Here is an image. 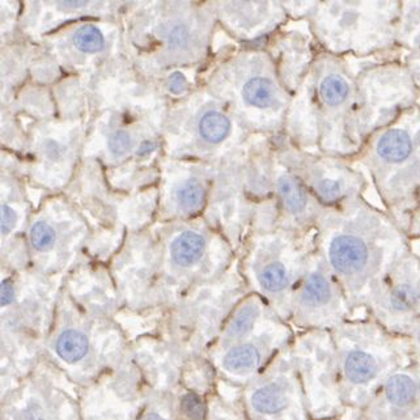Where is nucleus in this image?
<instances>
[{
  "label": "nucleus",
  "instance_id": "obj_9",
  "mask_svg": "<svg viewBox=\"0 0 420 420\" xmlns=\"http://www.w3.org/2000/svg\"><path fill=\"white\" fill-rule=\"evenodd\" d=\"M242 390L247 420H313L290 347Z\"/></svg>",
  "mask_w": 420,
  "mask_h": 420
},
{
  "label": "nucleus",
  "instance_id": "obj_15",
  "mask_svg": "<svg viewBox=\"0 0 420 420\" xmlns=\"http://www.w3.org/2000/svg\"><path fill=\"white\" fill-rule=\"evenodd\" d=\"M54 351L56 357L64 364L75 367L83 362L91 351L89 337L79 329H64L56 337Z\"/></svg>",
  "mask_w": 420,
  "mask_h": 420
},
{
  "label": "nucleus",
  "instance_id": "obj_1",
  "mask_svg": "<svg viewBox=\"0 0 420 420\" xmlns=\"http://www.w3.org/2000/svg\"><path fill=\"white\" fill-rule=\"evenodd\" d=\"M317 253L343 287L355 313L404 254L410 240L386 211L365 198L326 208L313 232Z\"/></svg>",
  "mask_w": 420,
  "mask_h": 420
},
{
  "label": "nucleus",
  "instance_id": "obj_6",
  "mask_svg": "<svg viewBox=\"0 0 420 420\" xmlns=\"http://www.w3.org/2000/svg\"><path fill=\"white\" fill-rule=\"evenodd\" d=\"M294 327L258 294L241 302L222 327L219 367L242 388L294 342Z\"/></svg>",
  "mask_w": 420,
  "mask_h": 420
},
{
  "label": "nucleus",
  "instance_id": "obj_34",
  "mask_svg": "<svg viewBox=\"0 0 420 420\" xmlns=\"http://www.w3.org/2000/svg\"><path fill=\"white\" fill-rule=\"evenodd\" d=\"M327 420H349V419H346V418H337V419H327Z\"/></svg>",
  "mask_w": 420,
  "mask_h": 420
},
{
  "label": "nucleus",
  "instance_id": "obj_8",
  "mask_svg": "<svg viewBox=\"0 0 420 420\" xmlns=\"http://www.w3.org/2000/svg\"><path fill=\"white\" fill-rule=\"evenodd\" d=\"M355 317L343 287L314 247L294 290L288 324L296 333L333 330Z\"/></svg>",
  "mask_w": 420,
  "mask_h": 420
},
{
  "label": "nucleus",
  "instance_id": "obj_28",
  "mask_svg": "<svg viewBox=\"0 0 420 420\" xmlns=\"http://www.w3.org/2000/svg\"><path fill=\"white\" fill-rule=\"evenodd\" d=\"M15 288L11 280L6 279L1 282V307H7L14 302Z\"/></svg>",
  "mask_w": 420,
  "mask_h": 420
},
{
  "label": "nucleus",
  "instance_id": "obj_14",
  "mask_svg": "<svg viewBox=\"0 0 420 420\" xmlns=\"http://www.w3.org/2000/svg\"><path fill=\"white\" fill-rule=\"evenodd\" d=\"M396 46L406 54L420 48V1H401Z\"/></svg>",
  "mask_w": 420,
  "mask_h": 420
},
{
  "label": "nucleus",
  "instance_id": "obj_24",
  "mask_svg": "<svg viewBox=\"0 0 420 420\" xmlns=\"http://www.w3.org/2000/svg\"><path fill=\"white\" fill-rule=\"evenodd\" d=\"M404 337H407L409 343H410V355H411V363L420 368V319L412 326L409 330V333Z\"/></svg>",
  "mask_w": 420,
  "mask_h": 420
},
{
  "label": "nucleus",
  "instance_id": "obj_30",
  "mask_svg": "<svg viewBox=\"0 0 420 420\" xmlns=\"http://www.w3.org/2000/svg\"><path fill=\"white\" fill-rule=\"evenodd\" d=\"M222 420H247L246 419L245 416H244V414L241 411H230L227 412L224 411V418Z\"/></svg>",
  "mask_w": 420,
  "mask_h": 420
},
{
  "label": "nucleus",
  "instance_id": "obj_33",
  "mask_svg": "<svg viewBox=\"0 0 420 420\" xmlns=\"http://www.w3.org/2000/svg\"><path fill=\"white\" fill-rule=\"evenodd\" d=\"M411 249L420 257V247H415V246H411Z\"/></svg>",
  "mask_w": 420,
  "mask_h": 420
},
{
  "label": "nucleus",
  "instance_id": "obj_25",
  "mask_svg": "<svg viewBox=\"0 0 420 420\" xmlns=\"http://www.w3.org/2000/svg\"><path fill=\"white\" fill-rule=\"evenodd\" d=\"M404 61L420 92V48L416 51L404 54Z\"/></svg>",
  "mask_w": 420,
  "mask_h": 420
},
{
  "label": "nucleus",
  "instance_id": "obj_4",
  "mask_svg": "<svg viewBox=\"0 0 420 420\" xmlns=\"http://www.w3.org/2000/svg\"><path fill=\"white\" fill-rule=\"evenodd\" d=\"M332 332L343 404L360 411L393 373L411 362L407 337L390 333L368 317H355ZM344 416V418H346Z\"/></svg>",
  "mask_w": 420,
  "mask_h": 420
},
{
  "label": "nucleus",
  "instance_id": "obj_26",
  "mask_svg": "<svg viewBox=\"0 0 420 420\" xmlns=\"http://www.w3.org/2000/svg\"><path fill=\"white\" fill-rule=\"evenodd\" d=\"M17 215L11 207L1 206V233L7 235L16 225Z\"/></svg>",
  "mask_w": 420,
  "mask_h": 420
},
{
  "label": "nucleus",
  "instance_id": "obj_7",
  "mask_svg": "<svg viewBox=\"0 0 420 420\" xmlns=\"http://www.w3.org/2000/svg\"><path fill=\"white\" fill-rule=\"evenodd\" d=\"M313 420L344 418L337 352L330 330H308L294 335L290 346Z\"/></svg>",
  "mask_w": 420,
  "mask_h": 420
},
{
  "label": "nucleus",
  "instance_id": "obj_23",
  "mask_svg": "<svg viewBox=\"0 0 420 420\" xmlns=\"http://www.w3.org/2000/svg\"><path fill=\"white\" fill-rule=\"evenodd\" d=\"M131 138L126 131H117L109 139V150L116 156L125 155L131 148Z\"/></svg>",
  "mask_w": 420,
  "mask_h": 420
},
{
  "label": "nucleus",
  "instance_id": "obj_19",
  "mask_svg": "<svg viewBox=\"0 0 420 420\" xmlns=\"http://www.w3.org/2000/svg\"><path fill=\"white\" fill-rule=\"evenodd\" d=\"M75 46L84 53H97L103 48V33L93 25H84L73 34Z\"/></svg>",
  "mask_w": 420,
  "mask_h": 420
},
{
  "label": "nucleus",
  "instance_id": "obj_17",
  "mask_svg": "<svg viewBox=\"0 0 420 420\" xmlns=\"http://www.w3.org/2000/svg\"><path fill=\"white\" fill-rule=\"evenodd\" d=\"M205 247L206 244L202 236L194 232H183L172 242L170 254L177 265L189 267L202 258Z\"/></svg>",
  "mask_w": 420,
  "mask_h": 420
},
{
  "label": "nucleus",
  "instance_id": "obj_10",
  "mask_svg": "<svg viewBox=\"0 0 420 420\" xmlns=\"http://www.w3.org/2000/svg\"><path fill=\"white\" fill-rule=\"evenodd\" d=\"M390 333L406 335L420 319V257L409 250L376 288L364 310Z\"/></svg>",
  "mask_w": 420,
  "mask_h": 420
},
{
  "label": "nucleus",
  "instance_id": "obj_12",
  "mask_svg": "<svg viewBox=\"0 0 420 420\" xmlns=\"http://www.w3.org/2000/svg\"><path fill=\"white\" fill-rule=\"evenodd\" d=\"M297 177L325 208H335L357 198L369 202V181L349 159L310 153L302 161V175Z\"/></svg>",
  "mask_w": 420,
  "mask_h": 420
},
{
  "label": "nucleus",
  "instance_id": "obj_16",
  "mask_svg": "<svg viewBox=\"0 0 420 420\" xmlns=\"http://www.w3.org/2000/svg\"><path fill=\"white\" fill-rule=\"evenodd\" d=\"M242 98L249 106L261 111L274 108L277 101L275 81L267 76H254L244 84Z\"/></svg>",
  "mask_w": 420,
  "mask_h": 420
},
{
  "label": "nucleus",
  "instance_id": "obj_11",
  "mask_svg": "<svg viewBox=\"0 0 420 420\" xmlns=\"http://www.w3.org/2000/svg\"><path fill=\"white\" fill-rule=\"evenodd\" d=\"M313 250L312 235L304 242L275 246L254 263V283L260 292L258 296L287 322L294 290L304 275Z\"/></svg>",
  "mask_w": 420,
  "mask_h": 420
},
{
  "label": "nucleus",
  "instance_id": "obj_21",
  "mask_svg": "<svg viewBox=\"0 0 420 420\" xmlns=\"http://www.w3.org/2000/svg\"><path fill=\"white\" fill-rule=\"evenodd\" d=\"M31 240H32V245L37 250L45 252L54 245L56 232L48 222H36L31 230Z\"/></svg>",
  "mask_w": 420,
  "mask_h": 420
},
{
  "label": "nucleus",
  "instance_id": "obj_5",
  "mask_svg": "<svg viewBox=\"0 0 420 420\" xmlns=\"http://www.w3.org/2000/svg\"><path fill=\"white\" fill-rule=\"evenodd\" d=\"M317 46L334 56L357 58L398 48L401 1H310Z\"/></svg>",
  "mask_w": 420,
  "mask_h": 420
},
{
  "label": "nucleus",
  "instance_id": "obj_18",
  "mask_svg": "<svg viewBox=\"0 0 420 420\" xmlns=\"http://www.w3.org/2000/svg\"><path fill=\"white\" fill-rule=\"evenodd\" d=\"M230 122L222 113L210 111L203 116L199 123L200 135L211 143H219L230 134Z\"/></svg>",
  "mask_w": 420,
  "mask_h": 420
},
{
  "label": "nucleus",
  "instance_id": "obj_13",
  "mask_svg": "<svg viewBox=\"0 0 420 420\" xmlns=\"http://www.w3.org/2000/svg\"><path fill=\"white\" fill-rule=\"evenodd\" d=\"M349 420H420V368L411 362L393 373Z\"/></svg>",
  "mask_w": 420,
  "mask_h": 420
},
{
  "label": "nucleus",
  "instance_id": "obj_31",
  "mask_svg": "<svg viewBox=\"0 0 420 420\" xmlns=\"http://www.w3.org/2000/svg\"><path fill=\"white\" fill-rule=\"evenodd\" d=\"M59 4L64 9H79V7H84L87 1H59Z\"/></svg>",
  "mask_w": 420,
  "mask_h": 420
},
{
  "label": "nucleus",
  "instance_id": "obj_20",
  "mask_svg": "<svg viewBox=\"0 0 420 420\" xmlns=\"http://www.w3.org/2000/svg\"><path fill=\"white\" fill-rule=\"evenodd\" d=\"M203 199H205V191L202 185L197 181H189L177 191V200L180 206L186 211L198 210L203 203Z\"/></svg>",
  "mask_w": 420,
  "mask_h": 420
},
{
  "label": "nucleus",
  "instance_id": "obj_29",
  "mask_svg": "<svg viewBox=\"0 0 420 420\" xmlns=\"http://www.w3.org/2000/svg\"><path fill=\"white\" fill-rule=\"evenodd\" d=\"M186 40H188V32L185 31V28H183V26H178L170 34L169 42L172 41L173 45H181V43H185Z\"/></svg>",
  "mask_w": 420,
  "mask_h": 420
},
{
  "label": "nucleus",
  "instance_id": "obj_27",
  "mask_svg": "<svg viewBox=\"0 0 420 420\" xmlns=\"http://www.w3.org/2000/svg\"><path fill=\"white\" fill-rule=\"evenodd\" d=\"M186 86H188L186 84V79H185V76H183L181 72H175L169 78V81H168L169 91L172 93H175V95H181V93H183L186 91Z\"/></svg>",
  "mask_w": 420,
  "mask_h": 420
},
{
  "label": "nucleus",
  "instance_id": "obj_22",
  "mask_svg": "<svg viewBox=\"0 0 420 420\" xmlns=\"http://www.w3.org/2000/svg\"><path fill=\"white\" fill-rule=\"evenodd\" d=\"M181 411L186 414V416L190 420H202L205 415V406L197 394L189 393L183 398Z\"/></svg>",
  "mask_w": 420,
  "mask_h": 420
},
{
  "label": "nucleus",
  "instance_id": "obj_3",
  "mask_svg": "<svg viewBox=\"0 0 420 420\" xmlns=\"http://www.w3.org/2000/svg\"><path fill=\"white\" fill-rule=\"evenodd\" d=\"M382 56V54H381ZM380 56L357 58L317 51L305 79L308 142L313 153L351 159L359 73Z\"/></svg>",
  "mask_w": 420,
  "mask_h": 420
},
{
  "label": "nucleus",
  "instance_id": "obj_32",
  "mask_svg": "<svg viewBox=\"0 0 420 420\" xmlns=\"http://www.w3.org/2000/svg\"><path fill=\"white\" fill-rule=\"evenodd\" d=\"M142 420H169L168 418H165L163 414H160V412L152 411L148 412V414H145V416H144L143 419Z\"/></svg>",
  "mask_w": 420,
  "mask_h": 420
},
{
  "label": "nucleus",
  "instance_id": "obj_2",
  "mask_svg": "<svg viewBox=\"0 0 420 420\" xmlns=\"http://www.w3.org/2000/svg\"><path fill=\"white\" fill-rule=\"evenodd\" d=\"M349 160L410 242L420 240V103L373 134Z\"/></svg>",
  "mask_w": 420,
  "mask_h": 420
}]
</instances>
